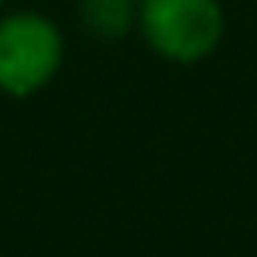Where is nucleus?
<instances>
[{
    "label": "nucleus",
    "mask_w": 257,
    "mask_h": 257,
    "mask_svg": "<svg viewBox=\"0 0 257 257\" xmlns=\"http://www.w3.org/2000/svg\"><path fill=\"white\" fill-rule=\"evenodd\" d=\"M4 8H8V0H0V12H4Z\"/></svg>",
    "instance_id": "4"
},
{
    "label": "nucleus",
    "mask_w": 257,
    "mask_h": 257,
    "mask_svg": "<svg viewBox=\"0 0 257 257\" xmlns=\"http://www.w3.org/2000/svg\"><path fill=\"white\" fill-rule=\"evenodd\" d=\"M64 34L46 12H0V95L31 98L57 80Z\"/></svg>",
    "instance_id": "2"
},
{
    "label": "nucleus",
    "mask_w": 257,
    "mask_h": 257,
    "mask_svg": "<svg viewBox=\"0 0 257 257\" xmlns=\"http://www.w3.org/2000/svg\"><path fill=\"white\" fill-rule=\"evenodd\" d=\"M76 16L95 42H121L137 31V0H80Z\"/></svg>",
    "instance_id": "3"
},
{
    "label": "nucleus",
    "mask_w": 257,
    "mask_h": 257,
    "mask_svg": "<svg viewBox=\"0 0 257 257\" xmlns=\"http://www.w3.org/2000/svg\"><path fill=\"white\" fill-rule=\"evenodd\" d=\"M137 34L170 64H201L219 49L227 16L219 0H137Z\"/></svg>",
    "instance_id": "1"
}]
</instances>
